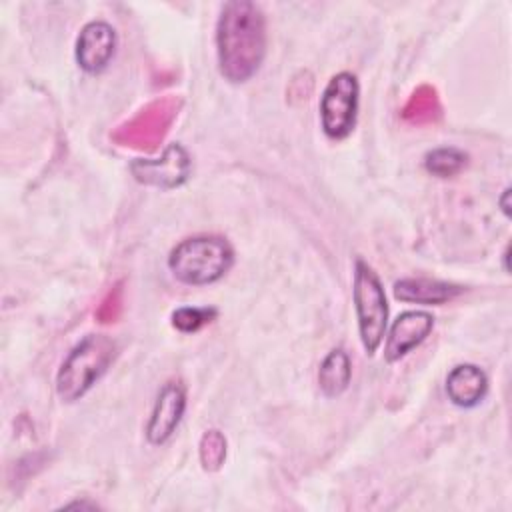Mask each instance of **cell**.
<instances>
[{
    "label": "cell",
    "instance_id": "8992f818",
    "mask_svg": "<svg viewBox=\"0 0 512 512\" xmlns=\"http://www.w3.org/2000/svg\"><path fill=\"white\" fill-rule=\"evenodd\" d=\"M130 172L134 180L144 186L172 190L190 178L192 160L188 150L174 142L162 152L160 158H136L130 164Z\"/></svg>",
    "mask_w": 512,
    "mask_h": 512
},
{
    "label": "cell",
    "instance_id": "7c38bea8",
    "mask_svg": "<svg viewBox=\"0 0 512 512\" xmlns=\"http://www.w3.org/2000/svg\"><path fill=\"white\" fill-rule=\"evenodd\" d=\"M352 380V360L344 348L330 350L318 368V386L324 396H340Z\"/></svg>",
    "mask_w": 512,
    "mask_h": 512
},
{
    "label": "cell",
    "instance_id": "52a82bcc",
    "mask_svg": "<svg viewBox=\"0 0 512 512\" xmlns=\"http://www.w3.org/2000/svg\"><path fill=\"white\" fill-rule=\"evenodd\" d=\"M186 412V386L180 380H168L152 406L146 422V440L152 446L166 444L178 430Z\"/></svg>",
    "mask_w": 512,
    "mask_h": 512
},
{
    "label": "cell",
    "instance_id": "ba28073f",
    "mask_svg": "<svg viewBox=\"0 0 512 512\" xmlns=\"http://www.w3.org/2000/svg\"><path fill=\"white\" fill-rule=\"evenodd\" d=\"M116 44L118 38L112 24H108L106 20H90L82 26L76 38V64L86 74H100L112 62L116 54Z\"/></svg>",
    "mask_w": 512,
    "mask_h": 512
},
{
    "label": "cell",
    "instance_id": "9a60e30c",
    "mask_svg": "<svg viewBox=\"0 0 512 512\" xmlns=\"http://www.w3.org/2000/svg\"><path fill=\"white\" fill-rule=\"evenodd\" d=\"M200 464L206 472H216L226 460V438L220 430H206L200 438Z\"/></svg>",
    "mask_w": 512,
    "mask_h": 512
},
{
    "label": "cell",
    "instance_id": "5b68a950",
    "mask_svg": "<svg viewBox=\"0 0 512 512\" xmlns=\"http://www.w3.org/2000/svg\"><path fill=\"white\" fill-rule=\"evenodd\" d=\"M358 100L360 84L352 72L342 70L328 80L320 96V126L326 138L344 140L354 132Z\"/></svg>",
    "mask_w": 512,
    "mask_h": 512
},
{
    "label": "cell",
    "instance_id": "30bf717a",
    "mask_svg": "<svg viewBox=\"0 0 512 512\" xmlns=\"http://www.w3.org/2000/svg\"><path fill=\"white\" fill-rule=\"evenodd\" d=\"M488 392V376L476 364H456L446 376L448 400L458 408L478 406Z\"/></svg>",
    "mask_w": 512,
    "mask_h": 512
},
{
    "label": "cell",
    "instance_id": "e0dca14e",
    "mask_svg": "<svg viewBox=\"0 0 512 512\" xmlns=\"http://www.w3.org/2000/svg\"><path fill=\"white\" fill-rule=\"evenodd\" d=\"M508 198H510V188H504V190H502V196H500V200H498V204H500V208H502V212H504L506 218L510 216V202H508Z\"/></svg>",
    "mask_w": 512,
    "mask_h": 512
},
{
    "label": "cell",
    "instance_id": "5bb4252c",
    "mask_svg": "<svg viewBox=\"0 0 512 512\" xmlns=\"http://www.w3.org/2000/svg\"><path fill=\"white\" fill-rule=\"evenodd\" d=\"M218 310L212 306H180L172 312L170 322L182 334H192L216 320Z\"/></svg>",
    "mask_w": 512,
    "mask_h": 512
},
{
    "label": "cell",
    "instance_id": "277c9868",
    "mask_svg": "<svg viewBox=\"0 0 512 512\" xmlns=\"http://www.w3.org/2000/svg\"><path fill=\"white\" fill-rule=\"evenodd\" d=\"M352 300L358 320V336L368 356H374L384 342L388 328V300L380 276L362 258L354 264Z\"/></svg>",
    "mask_w": 512,
    "mask_h": 512
},
{
    "label": "cell",
    "instance_id": "6da1fadb",
    "mask_svg": "<svg viewBox=\"0 0 512 512\" xmlns=\"http://www.w3.org/2000/svg\"><path fill=\"white\" fill-rule=\"evenodd\" d=\"M216 58L222 78L244 84L256 76L268 46L266 16L250 0L226 2L216 22Z\"/></svg>",
    "mask_w": 512,
    "mask_h": 512
},
{
    "label": "cell",
    "instance_id": "9c48e42d",
    "mask_svg": "<svg viewBox=\"0 0 512 512\" xmlns=\"http://www.w3.org/2000/svg\"><path fill=\"white\" fill-rule=\"evenodd\" d=\"M434 328V316L426 310H406L398 314L384 334V360L388 364L402 360L418 348Z\"/></svg>",
    "mask_w": 512,
    "mask_h": 512
},
{
    "label": "cell",
    "instance_id": "2e32d148",
    "mask_svg": "<svg viewBox=\"0 0 512 512\" xmlns=\"http://www.w3.org/2000/svg\"><path fill=\"white\" fill-rule=\"evenodd\" d=\"M432 106H436V96H434V90H428V96H422V88L418 92H414L410 104L406 106V110H416V116L412 120H420L422 114H428L430 118V112H432Z\"/></svg>",
    "mask_w": 512,
    "mask_h": 512
},
{
    "label": "cell",
    "instance_id": "8fae6325",
    "mask_svg": "<svg viewBox=\"0 0 512 512\" xmlns=\"http://www.w3.org/2000/svg\"><path fill=\"white\" fill-rule=\"evenodd\" d=\"M394 298L408 304L436 306L464 292L462 286L434 278H400L394 282Z\"/></svg>",
    "mask_w": 512,
    "mask_h": 512
},
{
    "label": "cell",
    "instance_id": "ac0fdd59",
    "mask_svg": "<svg viewBox=\"0 0 512 512\" xmlns=\"http://www.w3.org/2000/svg\"><path fill=\"white\" fill-rule=\"evenodd\" d=\"M502 258H504V270L508 272V246H506V250H504V254H502Z\"/></svg>",
    "mask_w": 512,
    "mask_h": 512
},
{
    "label": "cell",
    "instance_id": "7a4b0ae2",
    "mask_svg": "<svg viewBox=\"0 0 512 512\" xmlns=\"http://www.w3.org/2000/svg\"><path fill=\"white\" fill-rule=\"evenodd\" d=\"M234 266L232 244L218 234H198L180 240L168 254V270L188 286H208Z\"/></svg>",
    "mask_w": 512,
    "mask_h": 512
},
{
    "label": "cell",
    "instance_id": "4fadbf2b",
    "mask_svg": "<svg viewBox=\"0 0 512 512\" xmlns=\"http://www.w3.org/2000/svg\"><path fill=\"white\" fill-rule=\"evenodd\" d=\"M468 164V154L454 146H440L424 154V168L432 176L452 178L460 174Z\"/></svg>",
    "mask_w": 512,
    "mask_h": 512
},
{
    "label": "cell",
    "instance_id": "3957f363",
    "mask_svg": "<svg viewBox=\"0 0 512 512\" xmlns=\"http://www.w3.org/2000/svg\"><path fill=\"white\" fill-rule=\"evenodd\" d=\"M116 344L106 334L84 336L62 360L56 374V394L62 402L80 400L110 368Z\"/></svg>",
    "mask_w": 512,
    "mask_h": 512
}]
</instances>
